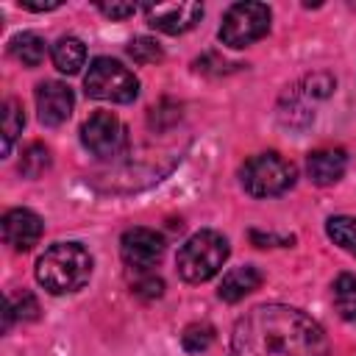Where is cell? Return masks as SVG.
Masks as SVG:
<instances>
[{
  "mask_svg": "<svg viewBox=\"0 0 356 356\" xmlns=\"http://www.w3.org/2000/svg\"><path fill=\"white\" fill-rule=\"evenodd\" d=\"M231 356H328V337L306 312L264 303L236 320Z\"/></svg>",
  "mask_w": 356,
  "mask_h": 356,
  "instance_id": "1",
  "label": "cell"
},
{
  "mask_svg": "<svg viewBox=\"0 0 356 356\" xmlns=\"http://www.w3.org/2000/svg\"><path fill=\"white\" fill-rule=\"evenodd\" d=\"M92 275V256L78 242H56L36 261V281L50 295L81 289Z\"/></svg>",
  "mask_w": 356,
  "mask_h": 356,
  "instance_id": "2",
  "label": "cell"
},
{
  "mask_svg": "<svg viewBox=\"0 0 356 356\" xmlns=\"http://www.w3.org/2000/svg\"><path fill=\"white\" fill-rule=\"evenodd\" d=\"M225 259H228V239L222 234L206 228V231L192 234L181 245L175 264H178V273H181L184 281L203 284V281L214 278L222 270Z\"/></svg>",
  "mask_w": 356,
  "mask_h": 356,
  "instance_id": "3",
  "label": "cell"
},
{
  "mask_svg": "<svg viewBox=\"0 0 356 356\" xmlns=\"http://www.w3.org/2000/svg\"><path fill=\"white\" fill-rule=\"evenodd\" d=\"M295 178H298L295 164L286 161L278 153L250 156L242 164V170H239V181H242L245 192L253 195V197H275V195H284L286 189L295 186Z\"/></svg>",
  "mask_w": 356,
  "mask_h": 356,
  "instance_id": "4",
  "label": "cell"
},
{
  "mask_svg": "<svg viewBox=\"0 0 356 356\" xmlns=\"http://www.w3.org/2000/svg\"><path fill=\"white\" fill-rule=\"evenodd\" d=\"M83 89L95 100H111V103H134L139 95L136 75L120 64L117 58L100 56L89 64V72L83 78Z\"/></svg>",
  "mask_w": 356,
  "mask_h": 356,
  "instance_id": "5",
  "label": "cell"
},
{
  "mask_svg": "<svg viewBox=\"0 0 356 356\" xmlns=\"http://www.w3.org/2000/svg\"><path fill=\"white\" fill-rule=\"evenodd\" d=\"M270 8L264 3H234L220 25V42L239 50L248 47L253 42H259L261 36H267L270 31Z\"/></svg>",
  "mask_w": 356,
  "mask_h": 356,
  "instance_id": "6",
  "label": "cell"
},
{
  "mask_svg": "<svg viewBox=\"0 0 356 356\" xmlns=\"http://www.w3.org/2000/svg\"><path fill=\"white\" fill-rule=\"evenodd\" d=\"M81 142L83 147L97 159H117L128 147V131L122 120L111 111H95L81 125Z\"/></svg>",
  "mask_w": 356,
  "mask_h": 356,
  "instance_id": "7",
  "label": "cell"
},
{
  "mask_svg": "<svg viewBox=\"0 0 356 356\" xmlns=\"http://www.w3.org/2000/svg\"><path fill=\"white\" fill-rule=\"evenodd\" d=\"M122 261L134 270H150L164 256V236L153 228H128L120 239Z\"/></svg>",
  "mask_w": 356,
  "mask_h": 356,
  "instance_id": "8",
  "label": "cell"
},
{
  "mask_svg": "<svg viewBox=\"0 0 356 356\" xmlns=\"http://www.w3.org/2000/svg\"><path fill=\"white\" fill-rule=\"evenodd\" d=\"M145 17L150 28L178 36L197 25V19L203 17V6L200 3H156V6H145Z\"/></svg>",
  "mask_w": 356,
  "mask_h": 356,
  "instance_id": "9",
  "label": "cell"
},
{
  "mask_svg": "<svg viewBox=\"0 0 356 356\" xmlns=\"http://www.w3.org/2000/svg\"><path fill=\"white\" fill-rule=\"evenodd\" d=\"M75 106V95L67 83L61 81H44L36 86V111H39V122L42 125H61L70 120Z\"/></svg>",
  "mask_w": 356,
  "mask_h": 356,
  "instance_id": "10",
  "label": "cell"
},
{
  "mask_svg": "<svg viewBox=\"0 0 356 356\" xmlns=\"http://www.w3.org/2000/svg\"><path fill=\"white\" fill-rule=\"evenodd\" d=\"M42 217L31 209H11L3 214V239L14 250H31L42 239Z\"/></svg>",
  "mask_w": 356,
  "mask_h": 356,
  "instance_id": "11",
  "label": "cell"
},
{
  "mask_svg": "<svg viewBox=\"0 0 356 356\" xmlns=\"http://www.w3.org/2000/svg\"><path fill=\"white\" fill-rule=\"evenodd\" d=\"M345 167H348V156H345V150H339V147H320V150L309 153V159H306L309 178H312L317 186H331V184H337V181L345 175Z\"/></svg>",
  "mask_w": 356,
  "mask_h": 356,
  "instance_id": "12",
  "label": "cell"
},
{
  "mask_svg": "<svg viewBox=\"0 0 356 356\" xmlns=\"http://www.w3.org/2000/svg\"><path fill=\"white\" fill-rule=\"evenodd\" d=\"M259 284H261L259 267L242 264V267H234V270H228V273L222 275L217 295H220L225 303H236V300H242L245 295H250L253 289H259Z\"/></svg>",
  "mask_w": 356,
  "mask_h": 356,
  "instance_id": "13",
  "label": "cell"
},
{
  "mask_svg": "<svg viewBox=\"0 0 356 356\" xmlns=\"http://www.w3.org/2000/svg\"><path fill=\"white\" fill-rule=\"evenodd\" d=\"M50 58H53V64H56L58 72L75 75V72L83 67V61H86V47H83V42H81L78 36H61V39L53 44Z\"/></svg>",
  "mask_w": 356,
  "mask_h": 356,
  "instance_id": "14",
  "label": "cell"
},
{
  "mask_svg": "<svg viewBox=\"0 0 356 356\" xmlns=\"http://www.w3.org/2000/svg\"><path fill=\"white\" fill-rule=\"evenodd\" d=\"M44 53H47V44L39 33L33 31H25V33H17L11 39V56L17 61H22L25 67H39L44 61Z\"/></svg>",
  "mask_w": 356,
  "mask_h": 356,
  "instance_id": "15",
  "label": "cell"
},
{
  "mask_svg": "<svg viewBox=\"0 0 356 356\" xmlns=\"http://www.w3.org/2000/svg\"><path fill=\"white\" fill-rule=\"evenodd\" d=\"M334 306L342 320H356V275L342 273L334 281Z\"/></svg>",
  "mask_w": 356,
  "mask_h": 356,
  "instance_id": "16",
  "label": "cell"
},
{
  "mask_svg": "<svg viewBox=\"0 0 356 356\" xmlns=\"http://www.w3.org/2000/svg\"><path fill=\"white\" fill-rule=\"evenodd\" d=\"M22 125H25V114H22V106L8 97L3 103V156L11 153L14 147V139L22 134Z\"/></svg>",
  "mask_w": 356,
  "mask_h": 356,
  "instance_id": "17",
  "label": "cell"
},
{
  "mask_svg": "<svg viewBox=\"0 0 356 356\" xmlns=\"http://www.w3.org/2000/svg\"><path fill=\"white\" fill-rule=\"evenodd\" d=\"M325 234L334 239V245H339L342 250H348L350 256H356V217H331L325 222Z\"/></svg>",
  "mask_w": 356,
  "mask_h": 356,
  "instance_id": "18",
  "label": "cell"
},
{
  "mask_svg": "<svg viewBox=\"0 0 356 356\" xmlns=\"http://www.w3.org/2000/svg\"><path fill=\"white\" fill-rule=\"evenodd\" d=\"M47 167H50V150L44 145H39V142L28 145L25 153H22V159H19V172L25 178H39Z\"/></svg>",
  "mask_w": 356,
  "mask_h": 356,
  "instance_id": "19",
  "label": "cell"
},
{
  "mask_svg": "<svg viewBox=\"0 0 356 356\" xmlns=\"http://www.w3.org/2000/svg\"><path fill=\"white\" fill-rule=\"evenodd\" d=\"M36 320L39 317V303L31 292H17V295H8V303H6V328L11 325V320Z\"/></svg>",
  "mask_w": 356,
  "mask_h": 356,
  "instance_id": "20",
  "label": "cell"
},
{
  "mask_svg": "<svg viewBox=\"0 0 356 356\" xmlns=\"http://www.w3.org/2000/svg\"><path fill=\"white\" fill-rule=\"evenodd\" d=\"M214 342V328L209 323H192L181 334V345L186 353H200Z\"/></svg>",
  "mask_w": 356,
  "mask_h": 356,
  "instance_id": "21",
  "label": "cell"
},
{
  "mask_svg": "<svg viewBox=\"0 0 356 356\" xmlns=\"http://www.w3.org/2000/svg\"><path fill=\"white\" fill-rule=\"evenodd\" d=\"M128 56L136 61V64H156L164 58V50L156 39L150 36H136L131 44H128Z\"/></svg>",
  "mask_w": 356,
  "mask_h": 356,
  "instance_id": "22",
  "label": "cell"
},
{
  "mask_svg": "<svg viewBox=\"0 0 356 356\" xmlns=\"http://www.w3.org/2000/svg\"><path fill=\"white\" fill-rule=\"evenodd\" d=\"M131 289H134V295L142 298V300H156V298H161V292H164V281L156 278V275H145V278L134 281Z\"/></svg>",
  "mask_w": 356,
  "mask_h": 356,
  "instance_id": "23",
  "label": "cell"
},
{
  "mask_svg": "<svg viewBox=\"0 0 356 356\" xmlns=\"http://www.w3.org/2000/svg\"><path fill=\"white\" fill-rule=\"evenodd\" d=\"M100 14L111 17V19H125L131 14H136V6L134 3H97Z\"/></svg>",
  "mask_w": 356,
  "mask_h": 356,
  "instance_id": "24",
  "label": "cell"
},
{
  "mask_svg": "<svg viewBox=\"0 0 356 356\" xmlns=\"http://www.w3.org/2000/svg\"><path fill=\"white\" fill-rule=\"evenodd\" d=\"M61 6V0H53V3H31V0H19V8H25V11H53V8H58Z\"/></svg>",
  "mask_w": 356,
  "mask_h": 356,
  "instance_id": "25",
  "label": "cell"
}]
</instances>
